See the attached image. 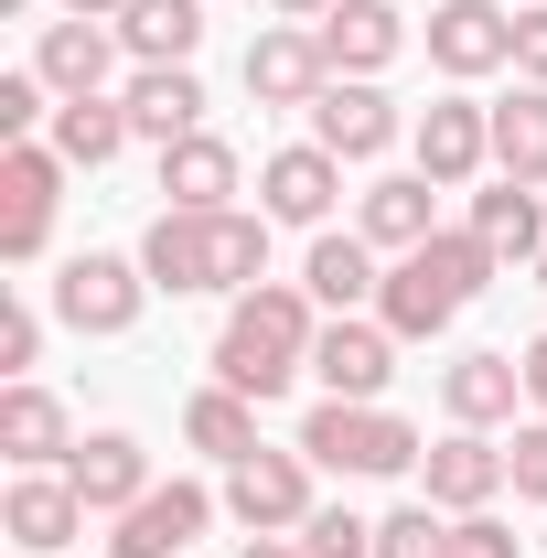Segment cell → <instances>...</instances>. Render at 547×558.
Instances as JSON below:
<instances>
[{
	"label": "cell",
	"instance_id": "obj_1",
	"mask_svg": "<svg viewBox=\"0 0 547 558\" xmlns=\"http://www.w3.org/2000/svg\"><path fill=\"white\" fill-rule=\"evenodd\" d=\"M312 344H323L312 290L258 279V290H236V312H226V333H215V387H236V398H258V409H269L279 387L312 365Z\"/></svg>",
	"mask_w": 547,
	"mask_h": 558
},
{
	"label": "cell",
	"instance_id": "obj_2",
	"mask_svg": "<svg viewBox=\"0 0 547 558\" xmlns=\"http://www.w3.org/2000/svg\"><path fill=\"white\" fill-rule=\"evenodd\" d=\"M139 269H150V290H258V269H269V215H172L161 205V226L139 236Z\"/></svg>",
	"mask_w": 547,
	"mask_h": 558
},
{
	"label": "cell",
	"instance_id": "obj_3",
	"mask_svg": "<svg viewBox=\"0 0 547 558\" xmlns=\"http://www.w3.org/2000/svg\"><path fill=\"white\" fill-rule=\"evenodd\" d=\"M301 451L323 473H343V484H398V473L429 462V440L398 409H376V398H323V409L301 418Z\"/></svg>",
	"mask_w": 547,
	"mask_h": 558
},
{
	"label": "cell",
	"instance_id": "obj_4",
	"mask_svg": "<svg viewBox=\"0 0 547 558\" xmlns=\"http://www.w3.org/2000/svg\"><path fill=\"white\" fill-rule=\"evenodd\" d=\"M54 205H65V150L11 140V150H0V258H11V269H33V258L54 247Z\"/></svg>",
	"mask_w": 547,
	"mask_h": 558
},
{
	"label": "cell",
	"instance_id": "obj_5",
	"mask_svg": "<svg viewBox=\"0 0 547 558\" xmlns=\"http://www.w3.org/2000/svg\"><path fill=\"white\" fill-rule=\"evenodd\" d=\"M226 515L247 526V537H301L323 505H312V451L290 440V451H247V462H226Z\"/></svg>",
	"mask_w": 547,
	"mask_h": 558
},
{
	"label": "cell",
	"instance_id": "obj_6",
	"mask_svg": "<svg viewBox=\"0 0 547 558\" xmlns=\"http://www.w3.org/2000/svg\"><path fill=\"white\" fill-rule=\"evenodd\" d=\"M54 312H65V333H130L139 312H150V269L139 258H108V247H86V258H65L54 269Z\"/></svg>",
	"mask_w": 547,
	"mask_h": 558
},
{
	"label": "cell",
	"instance_id": "obj_7",
	"mask_svg": "<svg viewBox=\"0 0 547 558\" xmlns=\"http://www.w3.org/2000/svg\"><path fill=\"white\" fill-rule=\"evenodd\" d=\"M398 97H376L365 75H333L323 97H312V140L333 150V161H376V150H398Z\"/></svg>",
	"mask_w": 547,
	"mask_h": 558
},
{
	"label": "cell",
	"instance_id": "obj_8",
	"mask_svg": "<svg viewBox=\"0 0 547 558\" xmlns=\"http://www.w3.org/2000/svg\"><path fill=\"white\" fill-rule=\"evenodd\" d=\"M333 86V54H323V33H301V22H279L247 44V97L258 108H312Z\"/></svg>",
	"mask_w": 547,
	"mask_h": 558
},
{
	"label": "cell",
	"instance_id": "obj_9",
	"mask_svg": "<svg viewBox=\"0 0 547 558\" xmlns=\"http://www.w3.org/2000/svg\"><path fill=\"white\" fill-rule=\"evenodd\" d=\"M119 22H44V44H33V75L54 86V97H108V75H119Z\"/></svg>",
	"mask_w": 547,
	"mask_h": 558
},
{
	"label": "cell",
	"instance_id": "obj_10",
	"mask_svg": "<svg viewBox=\"0 0 547 558\" xmlns=\"http://www.w3.org/2000/svg\"><path fill=\"white\" fill-rule=\"evenodd\" d=\"M205 515H215V494H205V484H150L130 515H119L108 558H183L194 537H205Z\"/></svg>",
	"mask_w": 547,
	"mask_h": 558
},
{
	"label": "cell",
	"instance_id": "obj_11",
	"mask_svg": "<svg viewBox=\"0 0 547 558\" xmlns=\"http://www.w3.org/2000/svg\"><path fill=\"white\" fill-rule=\"evenodd\" d=\"M429 65L440 75L515 65V11H494V0H440V11H429Z\"/></svg>",
	"mask_w": 547,
	"mask_h": 558
},
{
	"label": "cell",
	"instance_id": "obj_12",
	"mask_svg": "<svg viewBox=\"0 0 547 558\" xmlns=\"http://www.w3.org/2000/svg\"><path fill=\"white\" fill-rule=\"evenodd\" d=\"M343 194V161L323 140H301V150H269V172H258V215L269 226H323Z\"/></svg>",
	"mask_w": 547,
	"mask_h": 558
},
{
	"label": "cell",
	"instance_id": "obj_13",
	"mask_svg": "<svg viewBox=\"0 0 547 558\" xmlns=\"http://www.w3.org/2000/svg\"><path fill=\"white\" fill-rule=\"evenodd\" d=\"M0 451H11V473H54V462H75V418L54 387H0Z\"/></svg>",
	"mask_w": 547,
	"mask_h": 558
},
{
	"label": "cell",
	"instance_id": "obj_14",
	"mask_svg": "<svg viewBox=\"0 0 547 558\" xmlns=\"http://www.w3.org/2000/svg\"><path fill=\"white\" fill-rule=\"evenodd\" d=\"M483 161H494V108L429 97V108H418V172H429V183H473Z\"/></svg>",
	"mask_w": 547,
	"mask_h": 558
},
{
	"label": "cell",
	"instance_id": "obj_15",
	"mask_svg": "<svg viewBox=\"0 0 547 558\" xmlns=\"http://www.w3.org/2000/svg\"><path fill=\"white\" fill-rule=\"evenodd\" d=\"M312 376L333 387V398H387V376H398V333L387 323H323V344H312Z\"/></svg>",
	"mask_w": 547,
	"mask_h": 558
},
{
	"label": "cell",
	"instance_id": "obj_16",
	"mask_svg": "<svg viewBox=\"0 0 547 558\" xmlns=\"http://www.w3.org/2000/svg\"><path fill=\"white\" fill-rule=\"evenodd\" d=\"M65 484L86 494V515H130L139 494H150V451H139L130 429H97V440H75Z\"/></svg>",
	"mask_w": 547,
	"mask_h": 558
},
{
	"label": "cell",
	"instance_id": "obj_17",
	"mask_svg": "<svg viewBox=\"0 0 547 558\" xmlns=\"http://www.w3.org/2000/svg\"><path fill=\"white\" fill-rule=\"evenodd\" d=\"M119 108H130V140H194L205 130V86H194V65H139L130 86H119Z\"/></svg>",
	"mask_w": 547,
	"mask_h": 558
},
{
	"label": "cell",
	"instance_id": "obj_18",
	"mask_svg": "<svg viewBox=\"0 0 547 558\" xmlns=\"http://www.w3.org/2000/svg\"><path fill=\"white\" fill-rule=\"evenodd\" d=\"M323 54H333V75H376V65H398V44H409V22H398V0H333L323 22Z\"/></svg>",
	"mask_w": 547,
	"mask_h": 558
},
{
	"label": "cell",
	"instance_id": "obj_19",
	"mask_svg": "<svg viewBox=\"0 0 547 558\" xmlns=\"http://www.w3.org/2000/svg\"><path fill=\"white\" fill-rule=\"evenodd\" d=\"M0 526H11V548L54 558L65 537H86V494H75L65 473H22V484H11V505H0Z\"/></svg>",
	"mask_w": 547,
	"mask_h": 558
},
{
	"label": "cell",
	"instance_id": "obj_20",
	"mask_svg": "<svg viewBox=\"0 0 547 558\" xmlns=\"http://www.w3.org/2000/svg\"><path fill=\"white\" fill-rule=\"evenodd\" d=\"M418 473H429V505H440V515H483V505L505 494V451H494L483 429H451Z\"/></svg>",
	"mask_w": 547,
	"mask_h": 558
},
{
	"label": "cell",
	"instance_id": "obj_21",
	"mask_svg": "<svg viewBox=\"0 0 547 558\" xmlns=\"http://www.w3.org/2000/svg\"><path fill=\"white\" fill-rule=\"evenodd\" d=\"M515 398H526V365H515V354H462V365H440L451 429H494V418H515Z\"/></svg>",
	"mask_w": 547,
	"mask_h": 558
},
{
	"label": "cell",
	"instance_id": "obj_22",
	"mask_svg": "<svg viewBox=\"0 0 547 558\" xmlns=\"http://www.w3.org/2000/svg\"><path fill=\"white\" fill-rule=\"evenodd\" d=\"M161 194H172V215H226L236 205V150L215 130L172 140V150H161Z\"/></svg>",
	"mask_w": 547,
	"mask_h": 558
},
{
	"label": "cell",
	"instance_id": "obj_23",
	"mask_svg": "<svg viewBox=\"0 0 547 558\" xmlns=\"http://www.w3.org/2000/svg\"><path fill=\"white\" fill-rule=\"evenodd\" d=\"M429 194H440L429 172H387V183H365L354 236H365V247H398V258H409V247H429V236H440V226H429Z\"/></svg>",
	"mask_w": 547,
	"mask_h": 558
},
{
	"label": "cell",
	"instance_id": "obj_24",
	"mask_svg": "<svg viewBox=\"0 0 547 558\" xmlns=\"http://www.w3.org/2000/svg\"><path fill=\"white\" fill-rule=\"evenodd\" d=\"M451 312H462V301L418 269V258H398V269H387V290H376V323H387L398 344H440V333H451Z\"/></svg>",
	"mask_w": 547,
	"mask_h": 558
},
{
	"label": "cell",
	"instance_id": "obj_25",
	"mask_svg": "<svg viewBox=\"0 0 547 558\" xmlns=\"http://www.w3.org/2000/svg\"><path fill=\"white\" fill-rule=\"evenodd\" d=\"M119 44H130L139 65H194L205 0H130V11H119Z\"/></svg>",
	"mask_w": 547,
	"mask_h": 558
},
{
	"label": "cell",
	"instance_id": "obj_26",
	"mask_svg": "<svg viewBox=\"0 0 547 558\" xmlns=\"http://www.w3.org/2000/svg\"><path fill=\"white\" fill-rule=\"evenodd\" d=\"M494 172L505 183H547V86H526V75L494 108Z\"/></svg>",
	"mask_w": 547,
	"mask_h": 558
},
{
	"label": "cell",
	"instance_id": "obj_27",
	"mask_svg": "<svg viewBox=\"0 0 547 558\" xmlns=\"http://www.w3.org/2000/svg\"><path fill=\"white\" fill-rule=\"evenodd\" d=\"M54 150H65V172L119 161V150H130V108H119V97H65V108H54Z\"/></svg>",
	"mask_w": 547,
	"mask_h": 558
},
{
	"label": "cell",
	"instance_id": "obj_28",
	"mask_svg": "<svg viewBox=\"0 0 547 558\" xmlns=\"http://www.w3.org/2000/svg\"><path fill=\"white\" fill-rule=\"evenodd\" d=\"M473 236L494 247V258H537V247H547L537 183H494V194H473Z\"/></svg>",
	"mask_w": 547,
	"mask_h": 558
},
{
	"label": "cell",
	"instance_id": "obj_29",
	"mask_svg": "<svg viewBox=\"0 0 547 558\" xmlns=\"http://www.w3.org/2000/svg\"><path fill=\"white\" fill-rule=\"evenodd\" d=\"M183 440H194V451H215V462H247V451H258V398H236V387L183 398Z\"/></svg>",
	"mask_w": 547,
	"mask_h": 558
},
{
	"label": "cell",
	"instance_id": "obj_30",
	"mask_svg": "<svg viewBox=\"0 0 547 558\" xmlns=\"http://www.w3.org/2000/svg\"><path fill=\"white\" fill-rule=\"evenodd\" d=\"M301 290H312V301H333V312H354V301H376L387 279H376V247H365V236H312Z\"/></svg>",
	"mask_w": 547,
	"mask_h": 558
},
{
	"label": "cell",
	"instance_id": "obj_31",
	"mask_svg": "<svg viewBox=\"0 0 547 558\" xmlns=\"http://www.w3.org/2000/svg\"><path fill=\"white\" fill-rule=\"evenodd\" d=\"M418 269L440 279V290H451V301H483V290H494V269H505V258H494V247H483L473 226H462V236H429V247H409Z\"/></svg>",
	"mask_w": 547,
	"mask_h": 558
},
{
	"label": "cell",
	"instance_id": "obj_32",
	"mask_svg": "<svg viewBox=\"0 0 547 558\" xmlns=\"http://www.w3.org/2000/svg\"><path fill=\"white\" fill-rule=\"evenodd\" d=\"M376 558H451V526H440V505H398V515L376 526Z\"/></svg>",
	"mask_w": 547,
	"mask_h": 558
},
{
	"label": "cell",
	"instance_id": "obj_33",
	"mask_svg": "<svg viewBox=\"0 0 547 558\" xmlns=\"http://www.w3.org/2000/svg\"><path fill=\"white\" fill-rule=\"evenodd\" d=\"M301 548H312V558H376V526H365L354 505H323V515L301 526Z\"/></svg>",
	"mask_w": 547,
	"mask_h": 558
},
{
	"label": "cell",
	"instance_id": "obj_34",
	"mask_svg": "<svg viewBox=\"0 0 547 558\" xmlns=\"http://www.w3.org/2000/svg\"><path fill=\"white\" fill-rule=\"evenodd\" d=\"M505 484L526 494V505H547V418H526V429L505 440Z\"/></svg>",
	"mask_w": 547,
	"mask_h": 558
},
{
	"label": "cell",
	"instance_id": "obj_35",
	"mask_svg": "<svg viewBox=\"0 0 547 558\" xmlns=\"http://www.w3.org/2000/svg\"><path fill=\"white\" fill-rule=\"evenodd\" d=\"M44 97H54V86H44L33 65H22V75H0V140H33V119H54Z\"/></svg>",
	"mask_w": 547,
	"mask_h": 558
},
{
	"label": "cell",
	"instance_id": "obj_36",
	"mask_svg": "<svg viewBox=\"0 0 547 558\" xmlns=\"http://www.w3.org/2000/svg\"><path fill=\"white\" fill-rule=\"evenodd\" d=\"M33 354H44V312H33V301H0V376L22 387V365H33Z\"/></svg>",
	"mask_w": 547,
	"mask_h": 558
},
{
	"label": "cell",
	"instance_id": "obj_37",
	"mask_svg": "<svg viewBox=\"0 0 547 558\" xmlns=\"http://www.w3.org/2000/svg\"><path fill=\"white\" fill-rule=\"evenodd\" d=\"M451 558H515V526H494V515H451Z\"/></svg>",
	"mask_w": 547,
	"mask_h": 558
},
{
	"label": "cell",
	"instance_id": "obj_38",
	"mask_svg": "<svg viewBox=\"0 0 547 558\" xmlns=\"http://www.w3.org/2000/svg\"><path fill=\"white\" fill-rule=\"evenodd\" d=\"M515 75L547 86V0H537V11H515Z\"/></svg>",
	"mask_w": 547,
	"mask_h": 558
},
{
	"label": "cell",
	"instance_id": "obj_39",
	"mask_svg": "<svg viewBox=\"0 0 547 558\" xmlns=\"http://www.w3.org/2000/svg\"><path fill=\"white\" fill-rule=\"evenodd\" d=\"M526 398H537V409H547V333H537V344H526Z\"/></svg>",
	"mask_w": 547,
	"mask_h": 558
},
{
	"label": "cell",
	"instance_id": "obj_40",
	"mask_svg": "<svg viewBox=\"0 0 547 558\" xmlns=\"http://www.w3.org/2000/svg\"><path fill=\"white\" fill-rule=\"evenodd\" d=\"M247 558H312L301 537H247Z\"/></svg>",
	"mask_w": 547,
	"mask_h": 558
},
{
	"label": "cell",
	"instance_id": "obj_41",
	"mask_svg": "<svg viewBox=\"0 0 547 558\" xmlns=\"http://www.w3.org/2000/svg\"><path fill=\"white\" fill-rule=\"evenodd\" d=\"M75 22H119V11H130V0H65Z\"/></svg>",
	"mask_w": 547,
	"mask_h": 558
},
{
	"label": "cell",
	"instance_id": "obj_42",
	"mask_svg": "<svg viewBox=\"0 0 547 558\" xmlns=\"http://www.w3.org/2000/svg\"><path fill=\"white\" fill-rule=\"evenodd\" d=\"M269 11H290V22H323V11H333V0H269Z\"/></svg>",
	"mask_w": 547,
	"mask_h": 558
},
{
	"label": "cell",
	"instance_id": "obj_43",
	"mask_svg": "<svg viewBox=\"0 0 547 558\" xmlns=\"http://www.w3.org/2000/svg\"><path fill=\"white\" fill-rule=\"evenodd\" d=\"M537 290H547V247H537Z\"/></svg>",
	"mask_w": 547,
	"mask_h": 558
}]
</instances>
